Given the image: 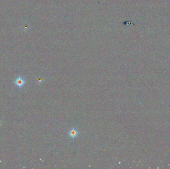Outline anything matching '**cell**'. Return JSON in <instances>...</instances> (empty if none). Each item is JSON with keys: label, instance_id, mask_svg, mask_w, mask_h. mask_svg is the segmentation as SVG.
<instances>
[{"label": "cell", "instance_id": "obj_2", "mask_svg": "<svg viewBox=\"0 0 170 169\" xmlns=\"http://www.w3.org/2000/svg\"><path fill=\"white\" fill-rule=\"evenodd\" d=\"M24 83V81L23 79H17L16 81V84L17 85H22Z\"/></svg>", "mask_w": 170, "mask_h": 169}, {"label": "cell", "instance_id": "obj_1", "mask_svg": "<svg viewBox=\"0 0 170 169\" xmlns=\"http://www.w3.org/2000/svg\"><path fill=\"white\" fill-rule=\"evenodd\" d=\"M78 131L77 130L74 128H72L69 130V135L70 137L72 138H74L76 137L78 135Z\"/></svg>", "mask_w": 170, "mask_h": 169}]
</instances>
